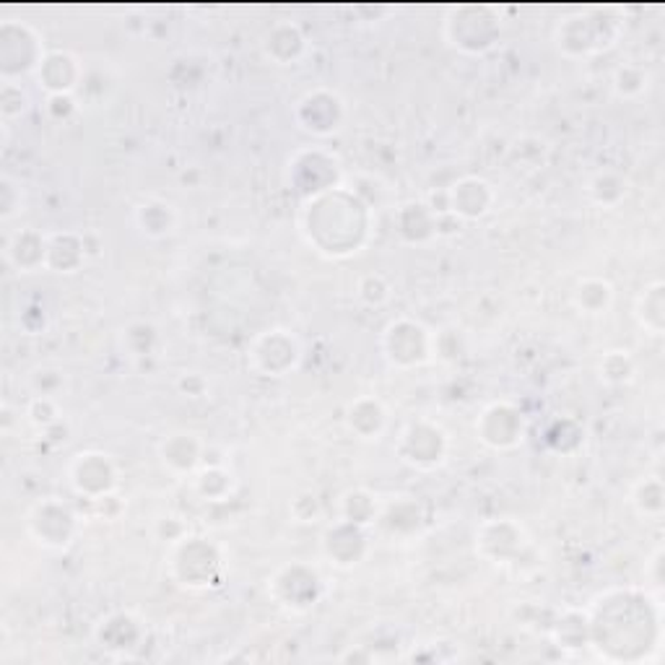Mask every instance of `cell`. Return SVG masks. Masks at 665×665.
<instances>
[{"mask_svg": "<svg viewBox=\"0 0 665 665\" xmlns=\"http://www.w3.org/2000/svg\"><path fill=\"white\" fill-rule=\"evenodd\" d=\"M492 190L489 182L478 180V177H466V180L455 182L450 192V208L455 214L466 216V219H482L492 206Z\"/></svg>", "mask_w": 665, "mask_h": 665, "instance_id": "obj_8", "label": "cell"}, {"mask_svg": "<svg viewBox=\"0 0 665 665\" xmlns=\"http://www.w3.org/2000/svg\"><path fill=\"white\" fill-rule=\"evenodd\" d=\"M593 299H601V305H611V299H614V289H611V284L606 281H583L575 289V305L583 309V312L590 315L593 312Z\"/></svg>", "mask_w": 665, "mask_h": 665, "instance_id": "obj_10", "label": "cell"}, {"mask_svg": "<svg viewBox=\"0 0 665 665\" xmlns=\"http://www.w3.org/2000/svg\"><path fill=\"white\" fill-rule=\"evenodd\" d=\"M346 421H349V429L354 435H359L361 439H377L383 435L388 414H385L380 400L359 398L357 404H351L349 411H346Z\"/></svg>", "mask_w": 665, "mask_h": 665, "instance_id": "obj_9", "label": "cell"}, {"mask_svg": "<svg viewBox=\"0 0 665 665\" xmlns=\"http://www.w3.org/2000/svg\"><path fill=\"white\" fill-rule=\"evenodd\" d=\"M71 476V486L79 497L87 499H102L115 489L118 474H115L110 455L102 453H81L76 455V460L68 468Z\"/></svg>", "mask_w": 665, "mask_h": 665, "instance_id": "obj_1", "label": "cell"}, {"mask_svg": "<svg viewBox=\"0 0 665 665\" xmlns=\"http://www.w3.org/2000/svg\"><path fill=\"white\" fill-rule=\"evenodd\" d=\"M385 351L398 367H414L429 357V332L411 320L390 322L385 330Z\"/></svg>", "mask_w": 665, "mask_h": 665, "instance_id": "obj_4", "label": "cell"}, {"mask_svg": "<svg viewBox=\"0 0 665 665\" xmlns=\"http://www.w3.org/2000/svg\"><path fill=\"white\" fill-rule=\"evenodd\" d=\"M400 460L411 463L414 468H435L445 460V435L443 429L429 421L408 424L398 439Z\"/></svg>", "mask_w": 665, "mask_h": 665, "instance_id": "obj_2", "label": "cell"}, {"mask_svg": "<svg viewBox=\"0 0 665 665\" xmlns=\"http://www.w3.org/2000/svg\"><path fill=\"white\" fill-rule=\"evenodd\" d=\"M37 79L42 81L44 89L52 91V97H68L81 81L79 60L66 56V52H52V56L42 60Z\"/></svg>", "mask_w": 665, "mask_h": 665, "instance_id": "obj_6", "label": "cell"}, {"mask_svg": "<svg viewBox=\"0 0 665 665\" xmlns=\"http://www.w3.org/2000/svg\"><path fill=\"white\" fill-rule=\"evenodd\" d=\"M252 365L268 377H284L289 369L297 367L299 346L291 332L286 330H266L250 351Z\"/></svg>", "mask_w": 665, "mask_h": 665, "instance_id": "obj_3", "label": "cell"}, {"mask_svg": "<svg viewBox=\"0 0 665 665\" xmlns=\"http://www.w3.org/2000/svg\"><path fill=\"white\" fill-rule=\"evenodd\" d=\"M66 505H60V502H40L32 513H29V530H32V536L40 540L42 546H50L56 548V533H52V528H58L60 533H63V538L71 544L73 538V530H76V515L68 517V520L63 523H56L60 515L66 513Z\"/></svg>", "mask_w": 665, "mask_h": 665, "instance_id": "obj_7", "label": "cell"}, {"mask_svg": "<svg viewBox=\"0 0 665 665\" xmlns=\"http://www.w3.org/2000/svg\"><path fill=\"white\" fill-rule=\"evenodd\" d=\"M478 437L494 450H509V447L523 443V416L509 404H494L482 416Z\"/></svg>", "mask_w": 665, "mask_h": 665, "instance_id": "obj_5", "label": "cell"}]
</instances>
